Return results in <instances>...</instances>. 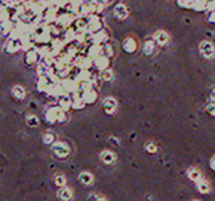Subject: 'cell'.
Segmentation results:
<instances>
[{
  "instance_id": "1",
  "label": "cell",
  "mask_w": 215,
  "mask_h": 201,
  "mask_svg": "<svg viewBox=\"0 0 215 201\" xmlns=\"http://www.w3.org/2000/svg\"><path fill=\"white\" fill-rule=\"evenodd\" d=\"M53 149H54V152L57 154L59 156H66V155L69 154V148L66 147L64 144H54Z\"/></svg>"
},
{
  "instance_id": "2",
  "label": "cell",
  "mask_w": 215,
  "mask_h": 201,
  "mask_svg": "<svg viewBox=\"0 0 215 201\" xmlns=\"http://www.w3.org/2000/svg\"><path fill=\"white\" fill-rule=\"evenodd\" d=\"M57 196H59V198H62V200H69L71 197V193L69 189L63 187V189H60V190L57 191Z\"/></svg>"
},
{
  "instance_id": "3",
  "label": "cell",
  "mask_w": 215,
  "mask_h": 201,
  "mask_svg": "<svg viewBox=\"0 0 215 201\" xmlns=\"http://www.w3.org/2000/svg\"><path fill=\"white\" fill-rule=\"evenodd\" d=\"M102 159H103V162H106V164H112L113 161H115V156H113L112 152H103Z\"/></svg>"
},
{
  "instance_id": "4",
  "label": "cell",
  "mask_w": 215,
  "mask_h": 201,
  "mask_svg": "<svg viewBox=\"0 0 215 201\" xmlns=\"http://www.w3.org/2000/svg\"><path fill=\"white\" fill-rule=\"evenodd\" d=\"M80 179H81V182H82V183H85V184L92 183V177H91V175H88V173H81Z\"/></svg>"
},
{
  "instance_id": "5",
  "label": "cell",
  "mask_w": 215,
  "mask_h": 201,
  "mask_svg": "<svg viewBox=\"0 0 215 201\" xmlns=\"http://www.w3.org/2000/svg\"><path fill=\"white\" fill-rule=\"evenodd\" d=\"M199 187H200V191H201V193H208V191H210V187H208V184H205V183H200Z\"/></svg>"
},
{
  "instance_id": "6",
  "label": "cell",
  "mask_w": 215,
  "mask_h": 201,
  "mask_svg": "<svg viewBox=\"0 0 215 201\" xmlns=\"http://www.w3.org/2000/svg\"><path fill=\"white\" fill-rule=\"evenodd\" d=\"M54 182H56V183H57V184H64V176H62V175H57L56 176V180H54Z\"/></svg>"
},
{
  "instance_id": "7",
  "label": "cell",
  "mask_w": 215,
  "mask_h": 201,
  "mask_svg": "<svg viewBox=\"0 0 215 201\" xmlns=\"http://www.w3.org/2000/svg\"><path fill=\"white\" fill-rule=\"evenodd\" d=\"M28 124H31V126H37V124H38V119H37V117H34V116L28 117Z\"/></svg>"
},
{
  "instance_id": "8",
  "label": "cell",
  "mask_w": 215,
  "mask_h": 201,
  "mask_svg": "<svg viewBox=\"0 0 215 201\" xmlns=\"http://www.w3.org/2000/svg\"><path fill=\"white\" fill-rule=\"evenodd\" d=\"M190 177L196 180L197 177H199V172H196V170H190Z\"/></svg>"
},
{
  "instance_id": "9",
  "label": "cell",
  "mask_w": 215,
  "mask_h": 201,
  "mask_svg": "<svg viewBox=\"0 0 215 201\" xmlns=\"http://www.w3.org/2000/svg\"><path fill=\"white\" fill-rule=\"evenodd\" d=\"M16 96H20V98H22V96H24L22 88H16Z\"/></svg>"
},
{
  "instance_id": "10",
  "label": "cell",
  "mask_w": 215,
  "mask_h": 201,
  "mask_svg": "<svg viewBox=\"0 0 215 201\" xmlns=\"http://www.w3.org/2000/svg\"><path fill=\"white\" fill-rule=\"evenodd\" d=\"M53 141V136H46L45 137V143H52Z\"/></svg>"
},
{
  "instance_id": "11",
  "label": "cell",
  "mask_w": 215,
  "mask_h": 201,
  "mask_svg": "<svg viewBox=\"0 0 215 201\" xmlns=\"http://www.w3.org/2000/svg\"><path fill=\"white\" fill-rule=\"evenodd\" d=\"M97 201H105V200H103V198H98Z\"/></svg>"
}]
</instances>
